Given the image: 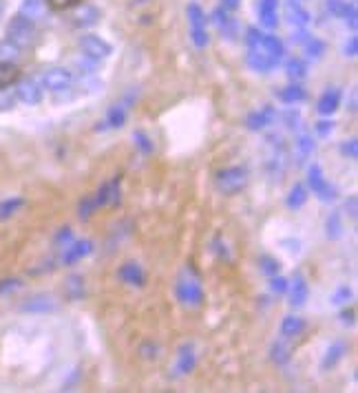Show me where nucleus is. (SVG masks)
<instances>
[{
	"label": "nucleus",
	"mask_w": 358,
	"mask_h": 393,
	"mask_svg": "<svg viewBox=\"0 0 358 393\" xmlns=\"http://www.w3.org/2000/svg\"><path fill=\"white\" fill-rule=\"evenodd\" d=\"M45 3H47L51 9H56V11H64V9H71V7L80 5V0H45Z\"/></svg>",
	"instance_id": "nucleus-51"
},
{
	"label": "nucleus",
	"mask_w": 358,
	"mask_h": 393,
	"mask_svg": "<svg viewBox=\"0 0 358 393\" xmlns=\"http://www.w3.org/2000/svg\"><path fill=\"white\" fill-rule=\"evenodd\" d=\"M93 252V241L91 239H80V241H71L64 247V254H62V263L64 265H76L82 259H86L88 254Z\"/></svg>",
	"instance_id": "nucleus-11"
},
{
	"label": "nucleus",
	"mask_w": 358,
	"mask_h": 393,
	"mask_svg": "<svg viewBox=\"0 0 358 393\" xmlns=\"http://www.w3.org/2000/svg\"><path fill=\"white\" fill-rule=\"evenodd\" d=\"M338 153H341L345 159H352V162H356V159H358V139L352 137V139L341 141V146H338Z\"/></svg>",
	"instance_id": "nucleus-40"
},
{
	"label": "nucleus",
	"mask_w": 358,
	"mask_h": 393,
	"mask_svg": "<svg viewBox=\"0 0 358 393\" xmlns=\"http://www.w3.org/2000/svg\"><path fill=\"white\" fill-rule=\"evenodd\" d=\"M341 18H345V23L350 25V29L356 31V18H358V13H356V5H354V3H347V5H345Z\"/></svg>",
	"instance_id": "nucleus-50"
},
{
	"label": "nucleus",
	"mask_w": 358,
	"mask_h": 393,
	"mask_svg": "<svg viewBox=\"0 0 358 393\" xmlns=\"http://www.w3.org/2000/svg\"><path fill=\"white\" fill-rule=\"evenodd\" d=\"M186 16H188V23H190V29H200V27H206V13L204 9L197 5V3H190L186 7Z\"/></svg>",
	"instance_id": "nucleus-34"
},
{
	"label": "nucleus",
	"mask_w": 358,
	"mask_h": 393,
	"mask_svg": "<svg viewBox=\"0 0 358 393\" xmlns=\"http://www.w3.org/2000/svg\"><path fill=\"white\" fill-rule=\"evenodd\" d=\"M0 13H3V3H0Z\"/></svg>",
	"instance_id": "nucleus-62"
},
{
	"label": "nucleus",
	"mask_w": 358,
	"mask_h": 393,
	"mask_svg": "<svg viewBox=\"0 0 358 393\" xmlns=\"http://www.w3.org/2000/svg\"><path fill=\"white\" fill-rule=\"evenodd\" d=\"M100 20V9L93 5H82L78 7V11L74 13V25L76 27H93Z\"/></svg>",
	"instance_id": "nucleus-23"
},
{
	"label": "nucleus",
	"mask_w": 358,
	"mask_h": 393,
	"mask_svg": "<svg viewBox=\"0 0 358 393\" xmlns=\"http://www.w3.org/2000/svg\"><path fill=\"white\" fill-rule=\"evenodd\" d=\"M277 98L283 102V104H288V106H296L301 102H306L308 100V91L303 88L299 82H292L288 86H283L277 91Z\"/></svg>",
	"instance_id": "nucleus-18"
},
{
	"label": "nucleus",
	"mask_w": 358,
	"mask_h": 393,
	"mask_svg": "<svg viewBox=\"0 0 358 393\" xmlns=\"http://www.w3.org/2000/svg\"><path fill=\"white\" fill-rule=\"evenodd\" d=\"M111 184V199H109V206H117L120 199H122V190H120V184H122V175H115L113 180L109 182Z\"/></svg>",
	"instance_id": "nucleus-49"
},
{
	"label": "nucleus",
	"mask_w": 358,
	"mask_h": 393,
	"mask_svg": "<svg viewBox=\"0 0 358 393\" xmlns=\"http://www.w3.org/2000/svg\"><path fill=\"white\" fill-rule=\"evenodd\" d=\"M270 360L277 365V367H285L290 360H292V349L288 347V343L283 341H275L270 345Z\"/></svg>",
	"instance_id": "nucleus-27"
},
{
	"label": "nucleus",
	"mask_w": 358,
	"mask_h": 393,
	"mask_svg": "<svg viewBox=\"0 0 358 393\" xmlns=\"http://www.w3.org/2000/svg\"><path fill=\"white\" fill-rule=\"evenodd\" d=\"M261 35H263V31H259L257 27H248V31H246V42H248V47H257V45L261 42Z\"/></svg>",
	"instance_id": "nucleus-53"
},
{
	"label": "nucleus",
	"mask_w": 358,
	"mask_h": 393,
	"mask_svg": "<svg viewBox=\"0 0 358 393\" xmlns=\"http://www.w3.org/2000/svg\"><path fill=\"white\" fill-rule=\"evenodd\" d=\"M93 199H96V206H98V208L109 206V199H111V184L104 182V184L98 188V192L93 194Z\"/></svg>",
	"instance_id": "nucleus-44"
},
{
	"label": "nucleus",
	"mask_w": 358,
	"mask_h": 393,
	"mask_svg": "<svg viewBox=\"0 0 358 393\" xmlns=\"http://www.w3.org/2000/svg\"><path fill=\"white\" fill-rule=\"evenodd\" d=\"M18 13L35 23L45 13V0H23V3H21V11H18Z\"/></svg>",
	"instance_id": "nucleus-32"
},
{
	"label": "nucleus",
	"mask_w": 358,
	"mask_h": 393,
	"mask_svg": "<svg viewBox=\"0 0 358 393\" xmlns=\"http://www.w3.org/2000/svg\"><path fill=\"white\" fill-rule=\"evenodd\" d=\"M71 84H74V74L64 66L47 69L40 76V86L51 93H62V91H67V88H71Z\"/></svg>",
	"instance_id": "nucleus-4"
},
{
	"label": "nucleus",
	"mask_w": 358,
	"mask_h": 393,
	"mask_svg": "<svg viewBox=\"0 0 358 393\" xmlns=\"http://www.w3.org/2000/svg\"><path fill=\"white\" fill-rule=\"evenodd\" d=\"M96 210H98V206H96L93 194L82 196L80 204H78V217H80V221H88V219L93 217V212H96Z\"/></svg>",
	"instance_id": "nucleus-37"
},
{
	"label": "nucleus",
	"mask_w": 358,
	"mask_h": 393,
	"mask_svg": "<svg viewBox=\"0 0 358 393\" xmlns=\"http://www.w3.org/2000/svg\"><path fill=\"white\" fill-rule=\"evenodd\" d=\"M308 38H310V33L306 31V27H299V29L292 33V42H294V45H306Z\"/></svg>",
	"instance_id": "nucleus-57"
},
{
	"label": "nucleus",
	"mask_w": 358,
	"mask_h": 393,
	"mask_svg": "<svg viewBox=\"0 0 358 393\" xmlns=\"http://www.w3.org/2000/svg\"><path fill=\"white\" fill-rule=\"evenodd\" d=\"M21 71H18L16 62H0V88H9L18 82Z\"/></svg>",
	"instance_id": "nucleus-31"
},
{
	"label": "nucleus",
	"mask_w": 358,
	"mask_h": 393,
	"mask_svg": "<svg viewBox=\"0 0 358 393\" xmlns=\"http://www.w3.org/2000/svg\"><path fill=\"white\" fill-rule=\"evenodd\" d=\"M281 245H288L285 250H288V252H292V254H299V252H301V243H299V241L283 239V241H281Z\"/></svg>",
	"instance_id": "nucleus-60"
},
{
	"label": "nucleus",
	"mask_w": 358,
	"mask_h": 393,
	"mask_svg": "<svg viewBox=\"0 0 358 393\" xmlns=\"http://www.w3.org/2000/svg\"><path fill=\"white\" fill-rule=\"evenodd\" d=\"M352 298H354V294H352V290L347 288V285H338V288L334 290V294L330 296V303L336 307H343Z\"/></svg>",
	"instance_id": "nucleus-39"
},
{
	"label": "nucleus",
	"mask_w": 358,
	"mask_h": 393,
	"mask_svg": "<svg viewBox=\"0 0 358 393\" xmlns=\"http://www.w3.org/2000/svg\"><path fill=\"white\" fill-rule=\"evenodd\" d=\"M259 270H261L265 276H275V274H279V270H281V263H279V259H275V257H270V254H261V257H259Z\"/></svg>",
	"instance_id": "nucleus-38"
},
{
	"label": "nucleus",
	"mask_w": 358,
	"mask_h": 393,
	"mask_svg": "<svg viewBox=\"0 0 358 393\" xmlns=\"http://www.w3.org/2000/svg\"><path fill=\"white\" fill-rule=\"evenodd\" d=\"M210 250L214 254H217L219 259H224V261H230V250H228V245H226V241L221 239V237H214L212 239V243H210Z\"/></svg>",
	"instance_id": "nucleus-45"
},
{
	"label": "nucleus",
	"mask_w": 358,
	"mask_h": 393,
	"mask_svg": "<svg viewBox=\"0 0 358 393\" xmlns=\"http://www.w3.org/2000/svg\"><path fill=\"white\" fill-rule=\"evenodd\" d=\"M281 117H283V124H285V127H288L290 131H294V129L301 127V113L294 109V106H290V109H285Z\"/></svg>",
	"instance_id": "nucleus-43"
},
{
	"label": "nucleus",
	"mask_w": 358,
	"mask_h": 393,
	"mask_svg": "<svg viewBox=\"0 0 358 393\" xmlns=\"http://www.w3.org/2000/svg\"><path fill=\"white\" fill-rule=\"evenodd\" d=\"M133 141H135V148H137L142 155H153L155 144H153V139L149 137V133H144V131H133Z\"/></svg>",
	"instance_id": "nucleus-35"
},
{
	"label": "nucleus",
	"mask_w": 358,
	"mask_h": 393,
	"mask_svg": "<svg viewBox=\"0 0 358 393\" xmlns=\"http://www.w3.org/2000/svg\"><path fill=\"white\" fill-rule=\"evenodd\" d=\"M117 276H120L122 283L131 285V288H144L146 285V272L142 270V265L135 263V261L122 263L120 270H117Z\"/></svg>",
	"instance_id": "nucleus-12"
},
{
	"label": "nucleus",
	"mask_w": 358,
	"mask_h": 393,
	"mask_svg": "<svg viewBox=\"0 0 358 393\" xmlns=\"http://www.w3.org/2000/svg\"><path fill=\"white\" fill-rule=\"evenodd\" d=\"M345 235V225H343V214L341 210H332L325 219V237L330 241H338Z\"/></svg>",
	"instance_id": "nucleus-22"
},
{
	"label": "nucleus",
	"mask_w": 358,
	"mask_h": 393,
	"mask_svg": "<svg viewBox=\"0 0 358 393\" xmlns=\"http://www.w3.org/2000/svg\"><path fill=\"white\" fill-rule=\"evenodd\" d=\"M288 290H290V305H292L294 310H299V307L306 305L308 298H310V285H308L306 276H303L301 272L294 274L292 283L288 285Z\"/></svg>",
	"instance_id": "nucleus-14"
},
{
	"label": "nucleus",
	"mask_w": 358,
	"mask_h": 393,
	"mask_svg": "<svg viewBox=\"0 0 358 393\" xmlns=\"http://www.w3.org/2000/svg\"><path fill=\"white\" fill-rule=\"evenodd\" d=\"M80 49L84 53V58H91V60H106L113 53V47L106 42L104 38L96 33H86L80 38Z\"/></svg>",
	"instance_id": "nucleus-7"
},
{
	"label": "nucleus",
	"mask_w": 358,
	"mask_h": 393,
	"mask_svg": "<svg viewBox=\"0 0 358 393\" xmlns=\"http://www.w3.org/2000/svg\"><path fill=\"white\" fill-rule=\"evenodd\" d=\"M175 294L179 303L186 307H200L204 303V288H202V278L192 267H184L177 276L175 283Z\"/></svg>",
	"instance_id": "nucleus-1"
},
{
	"label": "nucleus",
	"mask_w": 358,
	"mask_h": 393,
	"mask_svg": "<svg viewBox=\"0 0 358 393\" xmlns=\"http://www.w3.org/2000/svg\"><path fill=\"white\" fill-rule=\"evenodd\" d=\"M259 23L265 29H277L279 25V0H259Z\"/></svg>",
	"instance_id": "nucleus-16"
},
{
	"label": "nucleus",
	"mask_w": 358,
	"mask_h": 393,
	"mask_svg": "<svg viewBox=\"0 0 358 393\" xmlns=\"http://www.w3.org/2000/svg\"><path fill=\"white\" fill-rule=\"evenodd\" d=\"M345 212L350 214L352 219L358 217V196L356 194H350L347 199H345Z\"/></svg>",
	"instance_id": "nucleus-55"
},
{
	"label": "nucleus",
	"mask_w": 358,
	"mask_h": 393,
	"mask_svg": "<svg viewBox=\"0 0 358 393\" xmlns=\"http://www.w3.org/2000/svg\"><path fill=\"white\" fill-rule=\"evenodd\" d=\"M308 196H310V190L303 186V184H294L288 192V196H285V204H288L290 210H299L308 204Z\"/></svg>",
	"instance_id": "nucleus-26"
},
{
	"label": "nucleus",
	"mask_w": 358,
	"mask_h": 393,
	"mask_svg": "<svg viewBox=\"0 0 358 393\" xmlns=\"http://www.w3.org/2000/svg\"><path fill=\"white\" fill-rule=\"evenodd\" d=\"M285 74H288L290 80L299 82L308 76V64L303 62L301 58H290L288 62H285Z\"/></svg>",
	"instance_id": "nucleus-33"
},
{
	"label": "nucleus",
	"mask_w": 358,
	"mask_h": 393,
	"mask_svg": "<svg viewBox=\"0 0 358 393\" xmlns=\"http://www.w3.org/2000/svg\"><path fill=\"white\" fill-rule=\"evenodd\" d=\"M303 47H306V56H308L312 62L321 60V58H323V53H325V42L318 40V38H312V35H310L308 42L303 45Z\"/></svg>",
	"instance_id": "nucleus-36"
},
{
	"label": "nucleus",
	"mask_w": 358,
	"mask_h": 393,
	"mask_svg": "<svg viewBox=\"0 0 358 393\" xmlns=\"http://www.w3.org/2000/svg\"><path fill=\"white\" fill-rule=\"evenodd\" d=\"M197 367V353H195V345L192 343H184L177 349V363H175V371L177 376H188Z\"/></svg>",
	"instance_id": "nucleus-15"
},
{
	"label": "nucleus",
	"mask_w": 358,
	"mask_h": 393,
	"mask_svg": "<svg viewBox=\"0 0 358 393\" xmlns=\"http://www.w3.org/2000/svg\"><path fill=\"white\" fill-rule=\"evenodd\" d=\"M104 124H106L109 129H122L124 124H127V106H124V104H113V106H109Z\"/></svg>",
	"instance_id": "nucleus-28"
},
{
	"label": "nucleus",
	"mask_w": 358,
	"mask_h": 393,
	"mask_svg": "<svg viewBox=\"0 0 358 393\" xmlns=\"http://www.w3.org/2000/svg\"><path fill=\"white\" fill-rule=\"evenodd\" d=\"M239 5H241V0H224V7L230 9V11H232V9H237Z\"/></svg>",
	"instance_id": "nucleus-61"
},
{
	"label": "nucleus",
	"mask_w": 358,
	"mask_h": 393,
	"mask_svg": "<svg viewBox=\"0 0 358 393\" xmlns=\"http://www.w3.org/2000/svg\"><path fill=\"white\" fill-rule=\"evenodd\" d=\"M308 190H312L318 196V201H323V204L336 201V196H338L336 188L325 180L323 168H321L318 164H312L308 168Z\"/></svg>",
	"instance_id": "nucleus-3"
},
{
	"label": "nucleus",
	"mask_w": 358,
	"mask_h": 393,
	"mask_svg": "<svg viewBox=\"0 0 358 393\" xmlns=\"http://www.w3.org/2000/svg\"><path fill=\"white\" fill-rule=\"evenodd\" d=\"M288 285H290V281L285 276H281V274L270 276V290L275 294H285V292H288Z\"/></svg>",
	"instance_id": "nucleus-46"
},
{
	"label": "nucleus",
	"mask_w": 358,
	"mask_h": 393,
	"mask_svg": "<svg viewBox=\"0 0 358 393\" xmlns=\"http://www.w3.org/2000/svg\"><path fill=\"white\" fill-rule=\"evenodd\" d=\"M338 318H341L343 325L352 327V325L356 323V312H354L352 307H345V305H343V310H341V314H338Z\"/></svg>",
	"instance_id": "nucleus-56"
},
{
	"label": "nucleus",
	"mask_w": 358,
	"mask_h": 393,
	"mask_svg": "<svg viewBox=\"0 0 358 393\" xmlns=\"http://www.w3.org/2000/svg\"><path fill=\"white\" fill-rule=\"evenodd\" d=\"M303 332H306V320H303L301 316L290 314V316H285L281 320V336L283 338H296Z\"/></svg>",
	"instance_id": "nucleus-24"
},
{
	"label": "nucleus",
	"mask_w": 358,
	"mask_h": 393,
	"mask_svg": "<svg viewBox=\"0 0 358 393\" xmlns=\"http://www.w3.org/2000/svg\"><path fill=\"white\" fill-rule=\"evenodd\" d=\"M263 53H267V56H270L275 62H281L283 60V56H285V47H283V42L277 38V35H272V33H263L261 35V42L257 45Z\"/></svg>",
	"instance_id": "nucleus-20"
},
{
	"label": "nucleus",
	"mask_w": 358,
	"mask_h": 393,
	"mask_svg": "<svg viewBox=\"0 0 358 393\" xmlns=\"http://www.w3.org/2000/svg\"><path fill=\"white\" fill-rule=\"evenodd\" d=\"M25 208L23 196H9V199L0 201V221H9L16 212H21Z\"/></svg>",
	"instance_id": "nucleus-30"
},
{
	"label": "nucleus",
	"mask_w": 358,
	"mask_h": 393,
	"mask_svg": "<svg viewBox=\"0 0 358 393\" xmlns=\"http://www.w3.org/2000/svg\"><path fill=\"white\" fill-rule=\"evenodd\" d=\"M23 288V281L16 278V276H7V278H0V296H9L16 290Z\"/></svg>",
	"instance_id": "nucleus-42"
},
{
	"label": "nucleus",
	"mask_w": 358,
	"mask_h": 393,
	"mask_svg": "<svg viewBox=\"0 0 358 393\" xmlns=\"http://www.w3.org/2000/svg\"><path fill=\"white\" fill-rule=\"evenodd\" d=\"M33 35H35V25L33 20H29V18L25 16H13L9 25H7V38H11L13 42H18L21 47L29 45L33 40Z\"/></svg>",
	"instance_id": "nucleus-6"
},
{
	"label": "nucleus",
	"mask_w": 358,
	"mask_h": 393,
	"mask_svg": "<svg viewBox=\"0 0 358 393\" xmlns=\"http://www.w3.org/2000/svg\"><path fill=\"white\" fill-rule=\"evenodd\" d=\"M139 353H142V358H146V360H157L159 358V345L157 343H144L139 347Z\"/></svg>",
	"instance_id": "nucleus-48"
},
{
	"label": "nucleus",
	"mask_w": 358,
	"mask_h": 393,
	"mask_svg": "<svg viewBox=\"0 0 358 393\" xmlns=\"http://www.w3.org/2000/svg\"><path fill=\"white\" fill-rule=\"evenodd\" d=\"M314 131H316L318 137H328L334 131V122L332 119H321V122L314 124Z\"/></svg>",
	"instance_id": "nucleus-52"
},
{
	"label": "nucleus",
	"mask_w": 358,
	"mask_h": 393,
	"mask_svg": "<svg viewBox=\"0 0 358 393\" xmlns=\"http://www.w3.org/2000/svg\"><path fill=\"white\" fill-rule=\"evenodd\" d=\"M345 5H347V3H343V0H330V3H328V9H330V13H334V16L341 18Z\"/></svg>",
	"instance_id": "nucleus-58"
},
{
	"label": "nucleus",
	"mask_w": 358,
	"mask_h": 393,
	"mask_svg": "<svg viewBox=\"0 0 358 393\" xmlns=\"http://www.w3.org/2000/svg\"><path fill=\"white\" fill-rule=\"evenodd\" d=\"M23 56V47L13 42L11 38L0 40V62H16Z\"/></svg>",
	"instance_id": "nucleus-29"
},
{
	"label": "nucleus",
	"mask_w": 358,
	"mask_h": 393,
	"mask_svg": "<svg viewBox=\"0 0 358 393\" xmlns=\"http://www.w3.org/2000/svg\"><path fill=\"white\" fill-rule=\"evenodd\" d=\"M13 95L18 102H23L27 106H35L42 102V86L35 80H21V82H16Z\"/></svg>",
	"instance_id": "nucleus-9"
},
{
	"label": "nucleus",
	"mask_w": 358,
	"mask_h": 393,
	"mask_svg": "<svg viewBox=\"0 0 358 393\" xmlns=\"http://www.w3.org/2000/svg\"><path fill=\"white\" fill-rule=\"evenodd\" d=\"M71 241H74V230H71L69 225L58 228L56 235H53V245H56V247H67Z\"/></svg>",
	"instance_id": "nucleus-41"
},
{
	"label": "nucleus",
	"mask_w": 358,
	"mask_h": 393,
	"mask_svg": "<svg viewBox=\"0 0 358 393\" xmlns=\"http://www.w3.org/2000/svg\"><path fill=\"white\" fill-rule=\"evenodd\" d=\"M341 100H343L341 88L332 86V88H328V91L321 93V98H318V102H316V111H318L321 115L330 117V115H334L338 109H341Z\"/></svg>",
	"instance_id": "nucleus-13"
},
{
	"label": "nucleus",
	"mask_w": 358,
	"mask_h": 393,
	"mask_svg": "<svg viewBox=\"0 0 358 393\" xmlns=\"http://www.w3.org/2000/svg\"><path fill=\"white\" fill-rule=\"evenodd\" d=\"M190 40H192V45H195V47L204 49V47L208 45V31H206V27L190 29Z\"/></svg>",
	"instance_id": "nucleus-47"
},
{
	"label": "nucleus",
	"mask_w": 358,
	"mask_h": 393,
	"mask_svg": "<svg viewBox=\"0 0 358 393\" xmlns=\"http://www.w3.org/2000/svg\"><path fill=\"white\" fill-rule=\"evenodd\" d=\"M246 64L250 71H255V74H270V71L279 64L275 62L267 53H263L259 47H248V53H246Z\"/></svg>",
	"instance_id": "nucleus-10"
},
{
	"label": "nucleus",
	"mask_w": 358,
	"mask_h": 393,
	"mask_svg": "<svg viewBox=\"0 0 358 393\" xmlns=\"http://www.w3.org/2000/svg\"><path fill=\"white\" fill-rule=\"evenodd\" d=\"M343 56H345V58H356V56H358V38H356V35H352V38L345 42Z\"/></svg>",
	"instance_id": "nucleus-54"
},
{
	"label": "nucleus",
	"mask_w": 358,
	"mask_h": 393,
	"mask_svg": "<svg viewBox=\"0 0 358 393\" xmlns=\"http://www.w3.org/2000/svg\"><path fill=\"white\" fill-rule=\"evenodd\" d=\"M279 113L275 106H263V109H257V111H250L246 115V129L253 131V133H259V131H265L267 127H272L277 122Z\"/></svg>",
	"instance_id": "nucleus-8"
},
{
	"label": "nucleus",
	"mask_w": 358,
	"mask_h": 393,
	"mask_svg": "<svg viewBox=\"0 0 358 393\" xmlns=\"http://www.w3.org/2000/svg\"><path fill=\"white\" fill-rule=\"evenodd\" d=\"M18 310L23 314H53V312H58V300L53 294L38 292V294L27 296L21 305H18Z\"/></svg>",
	"instance_id": "nucleus-5"
},
{
	"label": "nucleus",
	"mask_w": 358,
	"mask_h": 393,
	"mask_svg": "<svg viewBox=\"0 0 358 393\" xmlns=\"http://www.w3.org/2000/svg\"><path fill=\"white\" fill-rule=\"evenodd\" d=\"M248 186V170L243 166H228L214 172V188L221 194L232 196Z\"/></svg>",
	"instance_id": "nucleus-2"
},
{
	"label": "nucleus",
	"mask_w": 358,
	"mask_h": 393,
	"mask_svg": "<svg viewBox=\"0 0 358 393\" xmlns=\"http://www.w3.org/2000/svg\"><path fill=\"white\" fill-rule=\"evenodd\" d=\"M294 148H296V164H306L308 159L312 157V153L316 151V141L312 137V133H301L294 141Z\"/></svg>",
	"instance_id": "nucleus-21"
},
{
	"label": "nucleus",
	"mask_w": 358,
	"mask_h": 393,
	"mask_svg": "<svg viewBox=\"0 0 358 393\" xmlns=\"http://www.w3.org/2000/svg\"><path fill=\"white\" fill-rule=\"evenodd\" d=\"M345 353H347V343L345 341H334L325 353H323V360H321V371H330L334 369L338 363H341L345 358Z\"/></svg>",
	"instance_id": "nucleus-17"
},
{
	"label": "nucleus",
	"mask_w": 358,
	"mask_h": 393,
	"mask_svg": "<svg viewBox=\"0 0 358 393\" xmlns=\"http://www.w3.org/2000/svg\"><path fill=\"white\" fill-rule=\"evenodd\" d=\"M64 294H67L69 300H74V303H78V300H82V298L86 296L82 274H71V276L67 278V283H64Z\"/></svg>",
	"instance_id": "nucleus-25"
},
{
	"label": "nucleus",
	"mask_w": 358,
	"mask_h": 393,
	"mask_svg": "<svg viewBox=\"0 0 358 393\" xmlns=\"http://www.w3.org/2000/svg\"><path fill=\"white\" fill-rule=\"evenodd\" d=\"M13 104H16V95H11V93L0 95V109H11Z\"/></svg>",
	"instance_id": "nucleus-59"
},
{
	"label": "nucleus",
	"mask_w": 358,
	"mask_h": 393,
	"mask_svg": "<svg viewBox=\"0 0 358 393\" xmlns=\"http://www.w3.org/2000/svg\"><path fill=\"white\" fill-rule=\"evenodd\" d=\"M285 18H288V23L294 27H306L310 23V11L303 7L299 0H288V3H285Z\"/></svg>",
	"instance_id": "nucleus-19"
}]
</instances>
